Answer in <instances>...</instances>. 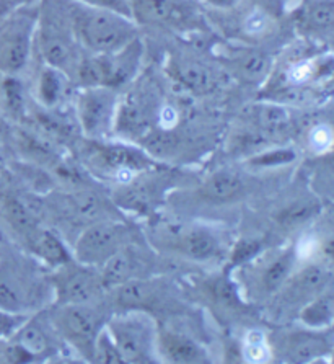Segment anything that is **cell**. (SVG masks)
I'll list each match as a JSON object with an SVG mask.
<instances>
[{
  "mask_svg": "<svg viewBox=\"0 0 334 364\" xmlns=\"http://www.w3.org/2000/svg\"><path fill=\"white\" fill-rule=\"evenodd\" d=\"M233 73L237 74L240 79L250 84H260L266 79L271 73L272 60L271 56L261 51H248L238 54L237 58L232 60Z\"/></svg>",
  "mask_w": 334,
  "mask_h": 364,
  "instance_id": "7402d4cb",
  "label": "cell"
},
{
  "mask_svg": "<svg viewBox=\"0 0 334 364\" xmlns=\"http://www.w3.org/2000/svg\"><path fill=\"white\" fill-rule=\"evenodd\" d=\"M331 281V269L325 263H306L304 268L289 278L281 289H287L286 294L290 301H302V306L325 292Z\"/></svg>",
  "mask_w": 334,
  "mask_h": 364,
  "instance_id": "5bb4252c",
  "label": "cell"
},
{
  "mask_svg": "<svg viewBox=\"0 0 334 364\" xmlns=\"http://www.w3.org/2000/svg\"><path fill=\"white\" fill-rule=\"evenodd\" d=\"M26 321V316L0 311V336H13L20 325Z\"/></svg>",
  "mask_w": 334,
  "mask_h": 364,
  "instance_id": "e575fe53",
  "label": "cell"
},
{
  "mask_svg": "<svg viewBox=\"0 0 334 364\" xmlns=\"http://www.w3.org/2000/svg\"><path fill=\"white\" fill-rule=\"evenodd\" d=\"M119 98L111 87H84L77 97V119L90 139H103L114 129Z\"/></svg>",
  "mask_w": 334,
  "mask_h": 364,
  "instance_id": "9c48e42d",
  "label": "cell"
},
{
  "mask_svg": "<svg viewBox=\"0 0 334 364\" xmlns=\"http://www.w3.org/2000/svg\"><path fill=\"white\" fill-rule=\"evenodd\" d=\"M299 255L295 247H287L284 250H279L267 258L265 264H261L258 269V291L265 296L277 294L289 278L292 277L297 269Z\"/></svg>",
  "mask_w": 334,
  "mask_h": 364,
  "instance_id": "4fadbf2b",
  "label": "cell"
},
{
  "mask_svg": "<svg viewBox=\"0 0 334 364\" xmlns=\"http://www.w3.org/2000/svg\"><path fill=\"white\" fill-rule=\"evenodd\" d=\"M38 14L25 5L0 20V73L18 75L31 58L36 41Z\"/></svg>",
  "mask_w": 334,
  "mask_h": 364,
  "instance_id": "5b68a950",
  "label": "cell"
},
{
  "mask_svg": "<svg viewBox=\"0 0 334 364\" xmlns=\"http://www.w3.org/2000/svg\"><path fill=\"white\" fill-rule=\"evenodd\" d=\"M260 252H261V242L260 240H253V239L240 240L237 247L233 248V255H232L233 264L250 263L251 260H253V258L258 257Z\"/></svg>",
  "mask_w": 334,
  "mask_h": 364,
  "instance_id": "4dcf8cb0",
  "label": "cell"
},
{
  "mask_svg": "<svg viewBox=\"0 0 334 364\" xmlns=\"http://www.w3.org/2000/svg\"><path fill=\"white\" fill-rule=\"evenodd\" d=\"M246 188L243 176L230 168L213 172L201 185L199 195L202 200L212 203H227L238 198Z\"/></svg>",
  "mask_w": 334,
  "mask_h": 364,
  "instance_id": "ac0fdd59",
  "label": "cell"
},
{
  "mask_svg": "<svg viewBox=\"0 0 334 364\" xmlns=\"http://www.w3.org/2000/svg\"><path fill=\"white\" fill-rule=\"evenodd\" d=\"M64 79L65 75L61 70L49 68V65H46L41 73L40 82H38V95L46 107H56L61 100L64 93Z\"/></svg>",
  "mask_w": 334,
  "mask_h": 364,
  "instance_id": "484cf974",
  "label": "cell"
},
{
  "mask_svg": "<svg viewBox=\"0 0 334 364\" xmlns=\"http://www.w3.org/2000/svg\"><path fill=\"white\" fill-rule=\"evenodd\" d=\"M133 18L172 30H193L199 16L189 0H129Z\"/></svg>",
  "mask_w": 334,
  "mask_h": 364,
  "instance_id": "30bf717a",
  "label": "cell"
},
{
  "mask_svg": "<svg viewBox=\"0 0 334 364\" xmlns=\"http://www.w3.org/2000/svg\"><path fill=\"white\" fill-rule=\"evenodd\" d=\"M137 268H139V264H137V258L130 250V244L126 245L123 250L114 253L105 264L98 268L103 288L105 291H111L126 281L140 278L137 277Z\"/></svg>",
  "mask_w": 334,
  "mask_h": 364,
  "instance_id": "ffe728a7",
  "label": "cell"
},
{
  "mask_svg": "<svg viewBox=\"0 0 334 364\" xmlns=\"http://www.w3.org/2000/svg\"><path fill=\"white\" fill-rule=\"evenodd\" d=\"M91 361L103 363V364H124L121 356H119V353L116 350V346H114L111 338H109V335L105 330V327H103V330L96 338Z\"/></svg>",
  "mask_w": 334,
  "mask_h": 364,
  "instance_id": "f1b7e54d",
  "label": "cell"
},
{
  "mask_svg": "<svg viewBox=\"0 0 334 364\" xmlns=\"http://www.w3.org/2000/svg\"><path fill=\"white\" fill-rule=\"evenodd\" d=\"M15 348L18 353H25L26 356H41L49 351V338L40 323L31 322L30 318L20 325V328L13 333Z\"/></svg>",
  "mask_w": 334,
  "mask_h": 364,
  "instance_id": "603a6c76",
  "label": "cell"
},
{
  "mask_svg": "<svg viewBox=\"0 0 334 364\" xmlns=\"http://www.w3.org/2000/svg\"><path fill=\"white\" fill-rule=\"evenodd\" d=\"M74 35L89 54H111L139 38V23L130 16L69 0Z\"/></svg>",
  "mask_w": 334,
  "mask_h": 364,
  "instance_id": "6da1fadb",
  "label": "cell"
},
{
  "mask_svg": "<svg viewBox=\"0 0 334 364\" xmlns=\"http://www.w3.org/2000/svg\"><path fill=\"white\" fill-rule=\"evenodd\" d=\"M157 350L160 361L177 364L211 363V355L198 340L172 328H158Z\"/></svg>",
  "mask_w": 334,
  "mask_h": 364,
  "instance_id": "7c38bea8",
  "label": "cell"
},
{
  "mask_svg": "<svg viewBox=\"0 0 334 364\" xmlns=\"http://www.w3.org/2000/svg\"><path fill=\"white\" fill-rule=\"evenodd\" d=\"M256 7L265 10V12L269 14L272 18H277L284 12V5H286V0H256Z\"/></svg>",
  "mask_w": 334,
  "mask_h": 364,
  "instance_id": "8d00e7d4",
  "label": "cell"
},
{
  "mask_svg": "<svg viewBox=\"0 0 334 364\" xmlns=\"http://www.w3.org/2000/svg\"><path fill=\"white\" fill-rule=\"evenodd\" d=\"M105 330L123 363H162L157 350L158 327L147 311H123L106 318Z\"/></svg>",
  "mask_w": 334,
  "mask_h": 364,
  "instance_id": "7a4b0ae2",
  "label": "cell"
},
{
  "mask_svg": "<svg viewBox=\"0 0 334 364\" xmlns=\"http://www.w3.org/2000/svg\"><path fill=\"white\" fill-rule=\"evenodd\" d=\"M30 250L33 252L38 260L49 264L51 268L62 267L64 263L72 260V253L67 250L64 242L59 237L48 229L38 228L28 239Z\"/></svg>",
  "mask_w": 334,
  "mask_h": 364,
  "instance_id": "d6986e66",
  "label": "cell"
},
{
  "mask_svg": "<svg viewBox=\"0 0 334 364\" xmlns=\"http://www.w3.org/2000/svg\"><path fill=\"white\" fill-rule=\"evenodd\" d=\"M316 70H318V68L311 60H300V63H297L290 69L289 79L294 85H304L305 82L313 79L316 75Z\"/></svg>",
  "mask_w": 334,
  "mask_h": 364,
  "instance_id": "d6a6232c",
  "label": "cell"
},
{
  "mask_svg": "<svg viewBox=\"0 0 334 364\" xmlns=\"http://www.w3.org/2000/svg\"><path fill=\"white\" fill-rule=\"evenodd\" d=\"M36 38L46 65L61 70L65 77H75L82 56L69 15H59L56 9H43L38 16Z\"/></svg>",
  "mask_w": 334,
  "mask_h": 364,
  "instance_id": "3957f363",
  "label": "cell"
},
{
  "mask_svg": "<svg viewBox=\"0 0 334 364\" xmlns=\"http://www.w3.org/2000/svg\"><path fill=\"white\" fill-rule=\"evenodd\" d=\"M295 157H297V154L290 151V149H277V151H271L255 157L251 164L261 165V167H272V165H286L294 162Z\"/></svg>",
  "mask_w": 334,
  "mask_h": 364,
  "instance_id": "1f68e13d",
  "label": "cell"
},
{
  "mask_svg": "<svg viewBox=\"0 0 334 364\" xmlns=\"http://www.w3.org/2000/svg\"><path fill=\"white\" fill-rule=\"evenodd\" d=\"M168 68L174 80L194 93H211L218 84L216 70L196 58H174Z\"/></svg>",
  "mask_w": 334,
  "mask_h": 364,
  "instance_id": "2e32d148",
  "label": "cell"
},
{
  "mask_svg": "<svg viewBox=\"0 0 334 364\" xmlns=\"http://www.w3.org/2000/svg\"><path fill=\"white\" fill-rule=\"evenodd\" d=\"M54 269L56 273L49 281L56 304H95L105 291L98 268L87 267L72 258Z\"/></svg>",
  "mask_w": 334,
  "mask_h": 364,
  "instance_id": "ba28073f",
  "label": "cell"
},
{
  "mask_svg": "<svg viewBox=\"0 0 334 364\" xmlns=\"http://www.w3.org/2000/svg\"><path fill=\"white\" fill-rule=\"evenodd\" d=\"M130 240L133 237L128 225L113 219H101L82 230L70 253L75 262L100 268L114 253L129 245Z\"/></svg>",
  "mask_w": 334,
  "mask_h": 364,
  "instance_id": "8992f818",
  "label": "cell"
},
{
  "mask_svg": "<svg viewBox=\"0 0 334 364\" xmlns=\"http://www.w3.org/2000/svg\"><path fill=\"white\" fill-rule=\"evenodd\" d=\"M300 322L306 328L315 330H330L333 325L334 307H333V296L331 292H321L313 299L300 307Z\"/></svg>",
  "mask_w": 334,
  "mask_h": 364,
  "instance_id": "44dd1931",
  "label": "cell"
},
{
  "mask_svg": "<svg viewBox=\"0 0 334 364\" xmlns=\"http://www.w3.org/2000/svg\"><path fill=\"white\" fill-rule=\"evenodd\" d=\"M51 323L62 340L80 356L91 360L93 350L106 318L95 304H56Z\"/></svg>",
  "mask_w": 334,
  "mask_h": 364,
  "instance_id": "277c9868",
  "label": "cell"
},
{
  "mask_svg": "<svg viewBox=\"0 0 334 364\" xmlns=\"http://www.w3.org/2000/svg\"><path fill=\"white\" fill-rule=\"evenodd\" d=\"M2 209L5 220L10 224V228H12L16 234L23 235L25 239H28V237L38 229L35 216H33L28 211V208H26L20 200H16V198L9 196L7 200L4 201Z\"/></svg>",
  "mask_w": 334,
  "mask_h": 364,
  "instance_id": "cb8c5ba5",
  "label": "cell"
},
{
  "mask_svg": "<svg viewBox=\"0 0 334 364\" xmlns=\"http://www.w3.org/2000/svg\"><path fill=\"white\" fill-rule=\"evenodd\" d=\"M46 286L25 263L0 262V311L26 316L41 304Z\"/></svg>",
  "mask_w": 334,
  "mask_h": 364,
  "instance_id": "52a82bcc",
  "label": "cell"
},
{
  "mask_svg": "<svg viewBox=\"0 0 334 364\" xmlns=\"http://www.w3.org/2000/svg\"><path fill=\"white\" fill-rule=\"evenodd\" d=\"M274 345H276V353L277 356H281V360L297 364L320 361L325 356H330L333 351L328 330L306 327L286 333Z\"/></svg>",
  "mask_w": 334,
  "mask_h": 364,
  "instance_id": "8fae6325",
  "label": "cell"
},
{
  "mask_svg": "<svg viewBox=\"0 0 334 364\" xmlns=\"http://www.w3.org/2000/svg\"><path fill=\"white\" fill-rule=\"evenodd\" d=\"M242 356L246 363H266L272 356V345L260 328H251L243 336Z\"/></svg>",
  "mask_w": 334,
  "mask_h": 364,
  "instance_id": "d4e9b609",
  "label": "cell"
},
{
  "mask_svg": "<svg viewBox=\"0 0 334 364\" xmlns=\"http://www.w3.org/2000/svg\"><path fill=\"white\" fill-rule=\"evenodd\" d=\"M308 146L316 154H326L333 147V128L330 124L321 123L310 129Z\"/></svg>",
  "mask_w": 334,
  "mask_h": 364,
  "instance_id": "f546056e",
  "label": "cell"
},
{
  "mask_svg": "<svg viewBox=\"0 0 334 364\" xmlns=\"http://www.w3.org/2000/svg\"><path fill=\"white\" fill-rule=\"evenodd\" d=\"M174 248L186 258L194 262H211L222 252L218 235L209 228H186L174 239Z\"/></svg>",
  "mask_w": 334,
  "mask_h": 364,
  "instance_id": "9a60e30c",
  "label": "cell"
},
{
  "mask_svg": "<svg viewBox=\"0 0 334 364\" xmlns=\"http://www.w3.org/2000/svg\"><path fill=\"white\" fill-rule=\"evenodd\" d=\"M74 2L89 5V7H95V9L113 10V12L123 14L133 18V10H130L129 0H74Z\"/></svg>",
  "mask_w": 334,
  "mask_h": 364,
  "instance_id": "836d02e7",
  "label": "cell"
},
{
  "mask_svg": "<svg viewBox=\"0 0 334 364\" xmlns=\"http://www.w3.org/2000/svg\"><path fill=\"white\" fill-rule=\"evenodd\" d=\"M160 286L157 281H149L145 278L129 279L111 289L114 301L123 311H147L150 306L158 304Z\"/></svg>",
  "mask_w": 334,
  "mask_h": 364,
  "instance_id": "e0dca14e",
  "label": "cell"
},
{
  "mask_svg": "<svg viewBox=\"0 0 334 364\" xmlns=\"http://www.w3.org/2000/svg\"><path fill=\"white\" fill-rule=\"evenodd\" d=\"M26 0H0V20H4L5 16H9L15 10L23 7Z\"/></svg>",
  "mask_w": 334,
  "mask_h": 364,
  "instance_id": "74e56055",
  "label": "cell"
},
{
  "mask_svg": "<svg viewBox=\"0 0 334 364\" xmlns=\"http://www.w3.org/2000/svg\"><path fill=\"white\" fill-rule=\"evenodd\" d=\"M199 2L218 12H232L243 4V0H199Z\"/></svg>",
  "mask_w": 334,
  "mask_h": 364,
  "instance_id": "d590c367",
  "label": "cell"
},
{
  "mask_svg": "<svg viewBox=\"0 0 334 364\" xmlns=\"http://www.w3.org/2000/svg\"><path fill=\"white\" fill-rule=\"evenodd\" d=\"M272 16L265 12V10L256 7L251 10V12L246 14L242 23V30L245 35H248L251 38H260L262 35H266L269 31Z\"/></svg>",
  "mask_w": 334,
  "mask_h": 364,
  "instance_id": "4316f807",
  "label": "cell"
},
{
  "mask_svg": "<svg viewBox=\"0 0 334 364\" xmlns=\"http://www.w3.org/2000/svg\"><path fill=\"white\" fill-rule=\"evenodd\" d=\"M308 21L316 30H331L334 21V4L333 0H318L308 9Z\"/></svg>",
  "mask_w": 334,
  "mask_h": 364,
  "instance_id": "83f0119b",
  "label": "cell"
}]
</instances>
